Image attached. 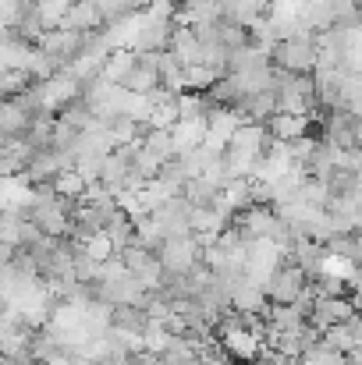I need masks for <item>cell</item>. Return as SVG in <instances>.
I'll list each match as a JSON object with an SVG mask.
<instances>
[{
    "label": "cell",
    "instance_id": "obj_1",
    "mask_svg": "<svg viewBox=\"0 0 362 365\" xmlns=\"http://www.w3.org/2000/svg\"><path fill=\"white\" fill-rule=\"evenodd\" d=\"M313 291V277L298 266V262H281L277 269H273V277L266 280V298L273 302V305H295L298 298H306Z\"/></svg>",
    "mask_w": 362,
    "mask_h": 365
},
{
    "label": "cell",
    "instance_id": "obj_2",
    "mask_svg": "<svg viewBox=\"0 0 362 365\" xmlns=\"http://www.w3.org/2000/svg\"><path fill=\"white\" fill-rule=\"evenodd\" d=\"M273 57H277V64H281L284 71L302 75V71H309V68L316 64V43H313L309 36H291V39L277 43Z\"/></svg>",
    "mask_w": 362,
    "mask_h": 365
},
{
    "label": "cell",
    "instance_id": "obj_3",
    "mask_svg": "<svg viewBox=\"0 0 362 365\" xmlns=\"http://www.w3.org/2000/svg\"><path fill=\"white\" fill-rule=\"evenodd\" d=\"M356 316V302H352V294H341V298H331V294H316V302H313V323L320 327V330H327V327H338V323H348Z\"/></svg>",
    "mask_w": 362,
    "mask_h": 365
}]
</instances>
